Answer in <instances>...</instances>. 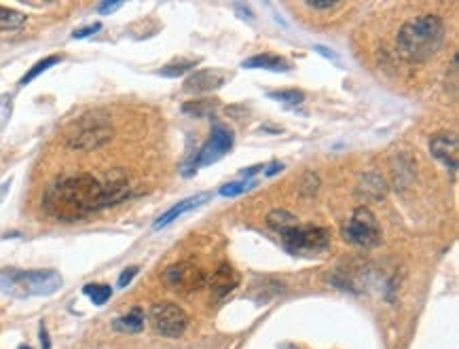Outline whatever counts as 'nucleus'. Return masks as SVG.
<instances>
[{
	"instance_id": "1",
	"label": "nucleus",
	"mask_w": 459,
	"mask_h": 349,
	"mask_svg": "<svg viewBox=\"0 0 459 349\" xmlns=\"http://www.w3.org/2000/svg\"><path fill=\"white\" fill-rule=\"evenodd\" d=\"M45 212L57 221L74 223L104 209L102 182L92 174H76L55 180L43 197Z\"/></svg>"
},
{
	"instance_id": "2",
	"label": "nucleus",
	"mask_w": 459,
	"mask_h": 349,
	"mask_svg": "<svg viewBox=\"0 0 459 349\" xmlns=\"http://www.w3.org/2000/svg\"><path fill=\"white\" fill-rule=\"evenodd\" d=\"M444 43V24L438 15L425 13L402 24L396 34L398 53L411 64L432 59Z\"/></svg>"
},
{
	"instance_id": "3",
	"label": "nucleus",
	"mask_w": 459,
	"mask_h": 349,
	"mask_svg": "<svg viewBox=\"0 0 459 349\" xmlns=\"http://www.w3.org/2000/svg\"><path fill=\"white\" fill-rule=\"evenodd\" d=\"M64 284V279L53 269H0V292L13 299L30 297H49L55 295Z\"/></svg>"
},
{
	"instance_id": "4",
	"label": "nucleus",
	"mask_w": 459,
	"mask_h": 349,
	"mask_svg": "<svg viewBox=\"0 0 459 349\" xmlns=\"http://www.w3.org/2000/svg\"><path fill=\"white\" fill-rule=\"evenodd\" d=\"M112 138V125L102 112H89L76 121L68 135L66 142L74 151H96L110 142Z\"/></svg>"
},
{
	"instance_id": "5",
	"label": "nucleus",
	"mask_w": 459,
	"mask_h": 349,
	"mask_svg": "<svg viewBox=\"0 0 459 349\" xmlns=\"http://www.w3.org/2000/svg\"><path fill=\"white\" fill-rule=\"evenodd\" d=\"M279 242L292 256H316L330 248V233L316 225H294L279 233Z\"/></svg>"
},
{
	"instance_id": "6",
	"label": "nucleus",
	"mask_w": 459,
	"mask_h": 349,
	"mask_svg": "<svg viewBox=\"0 0 459 349\" xmlns=\"http://www.w3.org/2000/svg\"><path fill=\"white\" fill-rule=\"evenodd\" d=\"M233 142H235L233 131L228 127H224V125L216 123L210 131V138L205 140V144L191 157V161L182 163V170H180L182 176H191L199 168H205V165H212V163L220 161L228 151L233 149Z\"/></svg>"
},
{
	"instance_id": "7",
	"label": "nucleus",
	"mask_w": 459,
	"mask_h": 349,
	"mask_svg": "<svg viewBox=\"0 0 459 349\" xmlns=\"http://www.w3.org/2000/svg\"><path fill=\"white\" fill-rule=\"evenodd\" d=\"M343 239L349 242L351 246L364 248V250L377 248L381 244V239H384V233H381L379 221L370 212V207L360 205V207L354 209L351 218L343 227Z\"/></svg>"
},
{
	"instance_id": "8",
	"label": "nucleus",
	"mask_w": 459,
	"mask_h": 349,
	"mask_svg": "<svg viewBox=\"0 0 459 349\" xmlns=\"http://www.w3.org/2000/svg\"><path fill=\"white\" fill-rule=\"evenodd\" d=\"M148 320H150L152 328H155L161 336H170V339L180 336L189 326V315L184 313V309L178 307L176 303H170V301L152 305Z\"/></svg>"
},
{
	"instance_id": "9",
	"label": "nucleus",
	"mask_w": 459,
	"mask_h": 349,
	"mask_svg": "<svg viewBox=\"0 0 459 349\" xmlns=\"http://www.w3.org/2000/svg\"><path fill=\"white\" fill-rule=\"evenodd\" d=\"M163 279L174 290H180V292H195L203 288L207 282L205 273L191 260H180V262L170 265L163 273Z\"/></svg>"
},
{
	"instance_id": "10",
	"label": "nucleus",
	"mask_w": 459,
	"mask_h": 349,
	"mask_svg": "<svg viewBox=\"0 0 459 349\" xmlns=\"http://www.w3.org/2000/svg\"><path fill=\"white\" fill-rule=\"evenodd\" d=\"M430 153L446 168L451 170V174L457 172V159H459V142H457V135L442 131L436 133L430 140Z\"/></svg>"
},
{
	"instance_id": "11",
	"label": "nucleus",
	"mask_w": 459,
	"mask_h": 349,
	"mask_svg": "<svg viewBox=\"0 0 459 349\" xmlns=\"http://www.w3.org/2000/svg\"><path fill=\"white\" fill-rule=\"evenodd\" d=\"M226 81V75L222 70H216V68H203V70H197L195 75H191L187 81H184V91L187 94H210V91H216L224 85Z\"/></svg>"
},
{
	"instance_id": "12",
	"label": "nucleus",
	"mask_w": 459,
	"mask_h": 349,
	"mask_svg": "<svg viewBox=\"0 0 459 349\" xmlns=\"http://www.w3.org/2000/svg\"><path fill=\"white\" fill-rule=\"evenodd\" d=\"M210 290L216 299H222L226 297L228 292H233L238 286H240V273L228 265V262H222L210 277Z\"/></svg>"
},
{
	"instance_id": "13",
	"label": "nucleus",
	"mask_w": 459,
	"mask_h": 349,
	"mask_svg": "<svg viewBox=\"0 0 459 349\" xmlns=\"http://www.w3.org/2000/svg\"><path fill=\"white\" fill-rule=\"evenodd\" d=\"M100 182H102V191H104V207H110V205L125 201L131 193V186L121 172H112V174H108L106 180H100Z\"/></svg>"
},
{
	"instance_id": "14",
	"label": "nucleus",
	"mask_w": 459,
	"mask_h": 349,
	"mask_svg": "<svg viewBox=\"0 0 459 349\" xmlns=\"http://www.w3.org/2000/svg\"><path fill=\"white\" fill-rule=\"evenodd\" d=\"M212 195L210 193H201V195H195V197H189V199H182L180 203H176L174 207H170L168 212L155 223V231H161V229H166V227H170L174 221H178L180 216H184L187 212H191V209H195V207H199V205H203L207 199H210Z\"/></svg>"
},
{
	"instance_id": "15",
	"label": "nucleus",
	"mask_w": 459,
	"mask_h": 349,
	"mask_svg": "<svg viewBox=\"0 0 459 349\" xmlns=\"http://www.w3.org/2000/svg\"><path fill=\"white\" fill-rule=\"evenodd\" d=\"M242 68H248V70H271V73H290V70H292L288 59H284L279 55H271V53L252 55V57L242 61Z\"/></svg>"
},
{
	"instance_id": "16",
	"label": "nucleus",
	"mask_w": 459,
	"mask_h": 349,
	"mask_svg": "<svg viewBox=\"0 0 459 349\" xmlns=\"http://www.w3.org/2000/svg\"><path fill=\"white\" fill-rule=\"evenodd\" d=\"M358 195L364 197V199H381L386 195V182L384 178H381L379 174L370 172L364 176V180L360 182L358 186Z\"/></svg>"
},
{
	"instance_id": "17",
	"label": "nucleus",
	"mask_w": 459,
	"mask_h": 349,
	"mask_svg": "<svg viewBox=\"0 0 459 349\" xmlns=\"http://www.w3.org/2000/svg\"><path fill=\"white\" fill-rule=\"evenodd\" d=\"M112 326L121 332H140L144 328V313L140 307H133L127 315L117 318Z\"/></svg>"
},
{
	"instance_id": "18",
	"label": "nucleus",
	"mask_w": 459,
	"mask_h": 349,
	"mask_svg": "<svg viewBox=\"0 0 459 349\" xmlns=\"http://www.w3.org/2000/svg\"><path fill=\"white\" fill-rule=\"evenodd\" d=\"M267 225H269V229H273L279 235L286 229L296 225V216L292 212H288V209H273V212L267 214Z\"/></svg>"
},
{
	"instance_id": "19",
	"label": "nucleus",
	"mask_w": 459,
	"mask_h": 349,
	"mask_svg": "<svg viewBox=\"0 0 459 349\" xmlns=\"http://www.w3.org/2000/svg\"><path fill=\"white\" fill-rule=\"evenodd\" d=\"M26 15L15 11V9H9V7H3L0 5V32H13V30H20L24 24H26Z\"/></svg>"
},
{
	"instance_id": "20",
	"label": "nucleus",
	"mask_w": 459,
	"mask_h": 349,
	"mask_svg": "<svg viewBox=\"0 0 459 349\" xmlns=\"http://www.w3.org/2000/svg\"><path fill=\"white\" fill-rule=\"evenodd\" d=\"M267 98H271V100H275V102H279L282 106H286V108H292V110L305 102V94H303V91H298V89L269 91V94H267Z\"/></svg>"
},
{
	"instance_id": "21",
	"label": "nucleus",
	"mask_w": 459,
	"mask_h": 349,
	"mask_svg": "<svg viewBox=\"0 0 459 349\" xmlns=\"http://www.w3.org/2000/svg\"><path fill=\"white\" fill-rule=\"evenodd\" d=\"M61 61V57L59 55H49V57H45V59H41V61H36L28 73L22 77V81H20V85L24 87V85H28V83H32L36 77H41L43 73H47L49 68H53L55 64H59Z\"/></svg>"
},
{
	"instance_id": "22",
	"label": "nucleus",
	"mask_w": 459,
	"mask_h": 349,
	"mask_svg": "<svg viewBox=\"0 0 459 349\" xmlns=\"http://www.w3.org/2000/svg\"><path fill=\"white\" fill-rule=\"evenodd\" d=\"M83 295L89 297L94 305H104L112 297V288L106 286V284H87L83 288Z\"/></svg>"
},
{
	"instance_id": "23",
	"label": "nucleus",
	"mask_w": 459,
	"mask_h": 349,
	"mask_svg": "<svg viewBox=\"0 0 459 349\" xmlns=\"http://www.w3.org/2000/svg\"><path fill=\"white\" fill-rule=\"evenodd\" d=\"M256 186V180H238V182H228L224 186H220V195L222 197H238L242 193H248L250 188Z\"/></svg>"
},
{
	"instance_id": "24",
	"label": "nucleus",
	"mask_w": 459,
	"mask_h": 349,
	"mask_svg": "<svg viewBox=\"0 0 459 349\" xmlns=\"http://www.w3.org/2000/svg\"><path fill=\"white\" fill-rule=\"evenodd\" d=\"M197 61H178V64H168L166 68H161V77H168V79H176V77H182L187 75L189 70L195 68Z\"/></svg>"
},
{
	"instance_id": "25",
	"label": "nucleus",
	"mask_w": 459,
	"mask_h": 349,
	"mask_svg": "<svg viewBox=\"0 0 459 349\" xmlns=\"http://www.w3.org/2000/svg\"><path fill=\"white\" fill-rule=\"evenodd\" d=\"M13 112V98L9 94H0V131H3Z\"/></svg>"
},
{
	"instance_id": "26",
	"label": "nucleus",
	"mask_w": 459,
	"mask_h": 349,
	"mask_svg": "<svg viewBox=\"0 0 459 349\" xmlns=\"http://www.w3.org/2000/svg\"><path fill=\"white\" fill-rule=\"evenodd\" d=\"M214 110V102L210 100H201V102H195V104H187L184 106V112H193L197 117H203L205 112H212Z\"/></svg>"
},
{
	"instance_id": "27",
	"label": "nucleus",
	"mask_w": 459,
	"mask_h": 349,
	"mask_svg": "<svg viewBox=\"0 0 459 349\" xmlns=\"http://www.w3.org/2000/svg\"><path fill=\"white\" fill-rule=\"evenodd\" d=\"M138 275V267H127L121 275H119V282H117V286L119 288H127L129 284H131V279Z\"/></svg>"
},
{
	"instance_id": "28",
	"label": "nucleus",
	"mask_w": 459,
	"mask_h": 349,
	"mask_svg": "<svg viewBox=\"0 0 459 349\" xmlns=\"http://www.w3.org/2000/svg\"><path fill=\"white\" fill-rule=\"evenodd\" d=\"M102 28V24H92V26H87V28H81V30H74V34H72V38H76V40H81V38H87V36H92V34H96L98 30Z\"/></svg>"
},
{
	"instance_id": "29",
	"label": "nucleus",
	"mask_w": 459,
	"mask_h": 349,
	"mask_svg": "<svg viewBox=\"0 0 459 349\" xmlns=\"http://www.w3.org/2000/svg\"><path fill=\"white\" fill-rule=\"evenodd\" d=\"M314 51H316V53H320V55H324L326 59H330V61H335V64H341L339 55H337L335 51H330L328 47H324V45H314Z\"/></svg>"
},
{
	"instance_id": "30",
	"label": "nucleus",
	"mask_w": 459,
	"mask_h": 349,
	"mask_svg": "<svg viewBox=\"0 0 459 349\" xmlns=\"http://www.w3.org/2000/svg\"><path fill=\"white\" fill-rule=\"evenodd\" d=\"M305 5H307L309 9H320V11H330V9L341 7V3H316V0H307Z\"/></svg>"
},
{
	"instance_id": "31",
	"label": "nucleus",
	"mask_w": 459,
	"mask_h": 349,
	"mask_svg": "<svg viewBox=\"0 0 459 349\" xmlns=\"http://www.w3.org/2000/svg\"><path fill=\"white\" fill-rule=\"evenodd\" d=\"M117 9H121V3H102V5L98 7V13H100V15H108V13L117 11Z\"/></svg>"
},
{
	"instance_id": "32",
	"label": "nucleus",
	"mask_w": 459,
	"mask_h": 349,
	"mask_svg": "<svg viewBox=\"0 0 459 349\" xmlns=\"http://www.w3.org/2000/svg\"><path fill=\"white\" fill-rule=\"evenodd\" d=\"M233 9H235V11L240 13V17H242V20H248L250 24L254 22V15H252V11H250L248 7H244V5H240V3H238V5H235Z\"/></svg>"
},
{
	"instance_id": "33",
	"label": "nucleus",
	"mask_w": 459,
	"mask_h": 349,
	"mask_svg": "<svg viewBox=\"0 0 459 349\" xmlns=\"http://www.w3.org/2000/svg\"><path fill=\"white\" fill-rule=\"evenodd\" d=\"M263 170H265L263 165L248 168V170H244V172H242V180H250V176H254V174H258V172H263Z\"/></svg>"
},
{
	"instance_id": "34",
	"label": "nucleus",
	"mask_w": 459,
	"mask_h": 349,
	"mask_svg": "<svg viewBox=\"0 0 459 349\" xmlns=\"http://www.w3.org/2000/svg\"><path fill=\"white\" fill-rule=\"evenodd\" d=\"M282 170H284V165H282V163H271V165L267 168V172H265V174H267V176H275V174H277V172H282Z\"/></svg>"
},
{
	"instance_id": "35",
	"label": "nucleus",
	"mask_w": 459,
	"mask_h": 349,
	"mask_svg": "<svg viewBox=\"0 0 459 349\" xmlns=\"http://www.w3.org/2000/svg\"><path fill=\"white\" fill-rule=\"evenodd\" d=\"M41 343H43V349H49V336H47L45 324H41Z\"/></svg>"
},
{
	"instance_id": "36",
	"label": "nucleus",
	"mask_w": 459,
	"mask_h": 349,
	"mask_svg": "<svg viewBox=\"0 0 459 349\" xmlns=\"http://www.w3.org/2000/svg\"><path fill=\"white\" fill-rule=\"evenodd\" d=\"M9 184H11V180H7L5 184H0V199H3V197L7 195V191H9Z\"/></svg>"
},
{
	"instance_id": "37",
	"label": "nucleus",
	"mask_w": 459,
	"mask_h": 349,
	"mask_svg": "<svg viewBox=\"0 0 459 349\" xmlns=\"http://www.w3.org/2000/svg\"><path fill=\"white\" fill-rule=\"evenodd\" d=\"M279 349H296V347H294V345H282Z\"/></svg>"
},
{
	"instance_id": "38",
	"label": "nucleus",
	"mask_w": 459,
	"mask_h": 349,
	"mask_svg": "<svg viewBox=\"0 0 459 349\" xmlns=\"http://www.w3.org/2000/svg\"><path fill=\"white\" fill-rule=\"evenodd\" d=\"M20 349H32V347H28V345H22Z\"/></svg>"
}]
</instances>
